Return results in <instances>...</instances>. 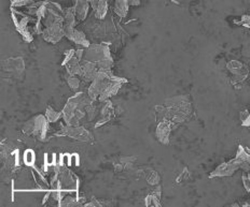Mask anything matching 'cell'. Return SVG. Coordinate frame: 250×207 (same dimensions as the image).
Wrapping results in <instances>:
<instances>
[{
    "label": "cell",
    "instance_id": "6da1fadb",
    "mask_svg": "<svg viewBox=\"0 0 250 207\" xmlns=\"http://www.w3.org/2000/svg\"><path fill=\"white\" fill-rule=\"evenodd\" d=\"M92 98L83 92L77 93L67 101L63 110V118L67 126H78L86 114V108L93 104Z\"/></svg>",
    "mask_w": 250,
    "mask_h": 207
},
{
    "label": "cell",
    "instance_id": "7a4b0ae2",
    "mask_svg": "<svg viewBox=\"0 0 250 207\" xmlns=\"http://www.w3.org/2000/svg\"><path fill=\"white\" fill-rule=\"evenodd\" d=\"M83 60L95 63L100 70H111L114 66L109 47L106 43L91 44L89 47L85 48Z\"/></svg>",
    "mask_w": 250,
    "mask_h": 207
},
{
    "label": "cell",
    "instance_id": "3957f363",
    "mask_svg": "<svg viewBox=\"0 0 250 207\" xmlns=\"http://www.w3.org/2000/svg\"><path fill=\"white\" fill-rule=\"evenodd\" d=\"M11 13H12V19L14 23V26H16L17 30L22 34L23 39L27 42L33 41V31L32 28L35 29L36 32V24H37V18H33V16H31L29 14L25 12L18 11L17 9L11 8Z\"/></svg>",
    "mask_w": 250,
    "mask_h": 207
},
{
    "label": "cell",
    "instance_id": "277c9868",
    "mask_svg": "<svg viewBox=\"0 0 250 207\" xmlns=\"http://www.w3.org/2000/svg\"><path fill=\"white\" fill-rule=\"evenodd\" d=\"M49 130V121L43 116H37L26 122L24 126V133L28 135H35L40 141H45Z\"/></svg>",
    "mask_w": 250,
    "mask_h": 207
},
{
    "label": "cell",
    "instance_id": "5b68a950",
    "mask_svg": "<svg viewBox=\"0 0 250 207\" xmlns=\"http://www.w3.org/2000/svg\"><path fill=\"white\" fill-rule=\"evenodd\" d=\"M41 36L47 42L55 44L62 40V38L65 36V29H64V21L53 23L51 25L43 28Z\"/></svg>",
    "mask_w": 250,
    "mask_h": 207
},
{
    "label": "cell",
    "instance_id": "8992f818",
    "mask_svg": "<svg viewBox=\"0 0 250 207\" xmlns=\"http://www.w3.org/2000/svg\"><path fill=\"white\" fill-rule=\"evenodd\" d=\"M242 165H243V160L239 159L237 157H235L234 159L230 160L229 162L220 164L217 169L210 174V177L213 178V177L232 176L237 170H242Z\"/></svg>",
    "mask_w": 250,
    "mask_h": 207
},
{
    "label": "cell",
    "instance_id": "52a82bcc",
    "mask_svg": "<svg viewBox=\"0 0 250 207\" xmlns=\"http://www.w3.org/2000/svg\"><path fill=\"white\" fill-rule=\"evenodd\" d=\"M57 135L69 136L71 139L82 142H90L92 140L91 133L83 127L79 126H67L65 128H63L60 133H57Z\"/></svg>",
    "mask_w": 250,
    "mask_h": 207
},
{
    "label": "cell",
    "instance_id": "ba28073f",
    "mask_svg": "<svg viewBox=\"0 0 250 207\" xmlns=\"http://www.w3.org/2000/svg\"><path fill=\"white\" fill-rule=\"evenodd\" d=\"M64 29H65V37H67L73 43L85 48L91 45L84 32H82L79 29H77L76 27H64Z\"/></svg>",
    "mask_w": 250,
    "mask_h": 207
},
{
    "label": "cell",
    "instance_id": "9c48e42d",
    "mask_svg": "<svg viewBox=\"0 0 250 207\" xmlns=\"http://www.w3.org/2000/svg\"><path fill=\"white\" fill-rule=\"evenodd\" d=\"M100 69L95 63L91 61L82 60L81 62V71L79 73V76L85 82H93L97 73H99Z\"/></svg>",
    "mask_w": 250,
    "mask_h": 207
},
{
    "label": "cell",
    "instance_id": "30bf717a",
    "mask_svg": "<svg viewBox=\"0 0 250 207\" xmlns=\"http://www.w3.org/2000/svg\"><path fill=\"white\" fill-rule=\"evenodd\" d=\"M174 127L175 125L170 121H167V120L160 121L158 129H156V136H158V140L162 143V144H168L170 131Z\"/></svg>",
    "mask_w": 250,
    "mask_h": 207
},
{
    "label": "cell",
    "instance_id": "8fae6325",
    "mask_svg": "<svg viewBox=\"0 0 250 207\" xmlns=\"http://www.w3.org/2000/svg\"><path fill=\"white\" fill-rule=\"evenodd\" d=\"M91 3L89 0H75V14L78 21H84L90 11Z\"/></svg>",
    "mask_w": 250,
    "mask_h": 207
},
{
    "label": "cell",
    "instance_id": "7c38bea8",
    "mask_svg": "<svg viewBox=\"0 0 250 207\" xmlns=\"http://www.w3.org/2000/svg\"><path fill=\"white\" fill-rule=\"evenodd\" d=\"M227 67L229 69V71L232 72L234 75H248V68L237 60L230 61Z\"/></svg>",
    "mask_w": 250,
    "mask_h": 207
},
{
    "label": "cell",
    "instance_id": "4fadbf2b",
    "mask_svg": "<svg viewBox=\"0 0 250 207\" xmlns=\"http://www.w3.org/2000/svg\"><path fill=\"white\" fill-rule=\"evenodd\" d=\"M91 7L94 10L97 18L104 19L108 12V0H96V2Z\"/></svg>",
    "mask_w": 250,
    "mask_h": 207
},
{
    "label": "cell",
    "instance_id": "5bb4252c",
    "mask_svg": "<svg viewBox=\"0 0 250 207\" xmlns=\"http://www.w3.org/2000/svg\"><path fill=\"white\" fill-rule=\"evenodd\" d=\"M7 71H12L14 73H21L24 70V62L21 58H14L6 60Z\"/></svg>",
    "mask_w": 250,
    "mask_h": 207
},
{
    "label": "cell",
    "instance_id": "9a60e30c",
    "mask_svg": "<svg viewBox=\"0 0 250 207\" xmlns=\"http://www.w3.org/2000/svg\"><path fill=\"white\" fill-rule=\"evenodd\" d=\"M129 8H130L129 0H116L115 12L120 17L124 18L127 15V13H129Z\"/></svg>",
    "mask_w": 250,
    "mask_h": 207
},
{
    "label": "cell",
    "instance_id": "2e32d148",
    "mask_svg": "<svg viewBox=\"0 0 250 207\" xmlns=\"http://www.w3.org/2000/svg\"><path fill=\"white\" fill-rule=\"evenodd\" d=\"M112 116H114V110H112V105H111L110 102L107 101L105 106L102 107V110H101V118H100V120L96 124V127L106 124L107 121H109L111 119Z\"/></svg>",
    "mask_w": 250,
    "mask_h": 207
},
{
    "label": "cell",
    "instance_id": "e0dca14e",
    "mask_svg": "<svg viewBox=\"0 0 250 207\" xmlns=\"http://www.w3.org/2000/svg\"><path fill=\"white\" fill-rule=\"evenodd\" d=\"M236 157L239 158V159H242L243 161L247 162L248 164H250V149L248 148V147L239 146Z\"/></svg>",
    "mask_w": 250,
    "mask_h": 207
},
{
    "label": "cell",
    "instance_id": "ac0fdd59",
    "mask_svg": "<svg viewBox=\"0 0 250 207\" xmlns=\"http://www.w3.org/2000/svg\"><path fill=\"white\" fill-rule=\"evenodd\" d=\"M35 160H36V156H35V152H33V150L27 149L25 152H24L23 161L26 165H29V166L33 165V163H35Z\"/></svg>",
    "mask_w": 250,
    "mask_h": 207
},
{
    "label": "cell",
    "instance_id": "d6986e66",
    "mask_svg": "<svg viewBox=\"0 0 250 207\" xmlns=\"http://www.w3.org/2000/svg\"><path fill=\"white\" fill-rule=\"evenodd\" d=\"M46 117H47V119H48L49 122H55V121H57L58 119H60L61 114L58 112L54 111L51 106H49L47 108Z\"/></svg>",
    "mask_w": 250,
    "mask_h": 207
},
{
    "label": "cell",
    "instance_id": "ffe728a7",
    "mask_svg": "<svg viewBox=\"0 0 250 207\" xmlns=\"http://www.w3.org/2000/svg\"><path fill=\"white\" fill-rule=\"evenodd\" d=\"M33 2V0H11V8L26 9L27 7L31 6Z\"/></svg>",
    "mask_w": 250,
    "mask_h": 207
},
{
    "label": "cell",
    "instance_id": "44dd1931",
    "mask_svg": "<svg viewBox=\"0 0 250 207\" xmlns=\"http://www.w3.org/2000/svg\"><path fill=\"white\" fill-rule=\"evenodd\" d=\"M67 82L71 89H78L80 86V78H78L76 75H70L69 77H68Z\"/></svg>",
    "mask_w": 250,
    "mask_h": 207
},
{
    "label": "cell",
    "instance_id": "7402d4cb",
    "mask_svg": "<svg viewBox=\"0 0 250 207\" xmlns=\"http://www.w3.org/2000/svg\"><path fill=\"white\" fill-rule=\"evenodd\" d=\"M241 120L243 126L250 127V112L244 111L241 113Z\"/></svg>",
    "mask_w": 250,
    "mask_h": 207
},
{
    "label": "cell",
    "instance_id": "603a6c76",
    "mask_svg": "<svg viewBox=\"0 0 250 207\" xmlns=\"http://www.w3.org/2000/svg\"><path fill=\"white\" fill-rule=\"evenodd\" d=\"M235 24L244 27H250V15H243L239 21H235Z\"/></svg>",
    "mask_w": 250,
    "mask_h": 207
},
{
    "label": "cell",
    "instance_id": "cb8c5ba5",
    "mask_svg": "<svg viewBox=\"0 0 250 207\" xmlns=\"http://www.w3.org/2000/svg\"><path fill=\"white\" fill-rule=\"evenodd\" d=\"M159 180H160V177H159L158 173H156V172H152V173L150 174V177L148 178L149 184L156 185V184H159Z\"/></svg>",
    "mask_w": 250,
    "mask_h": 207
},
{
    "label": "cell",
    "instance_id": "d4e9b609",
    "mask_svg": "<svg viewBox=\"0 0 250 207\" xmlns=\"http://www.w3.org/2000/svg\"><path fill=\"white\" fill-rule=\"evenodd\" d=\"M243 184H244L245 189H246L249 192L250 191V179L248 177L247 172H244V173H243Z\"/></svg>",
    "mask_w": 250,
    "mask_h": 207
},
{
    "label": "cell",
    "instance_id": "484cf974",
    "mask_svg": "<svg viewBox=\"0 0 250 207\" xmlns=\"http://www.w3.org/2000/svg\"><path fill=\"white\" fill-rule=\"evenodd\" d=\"M189 176V171L187 169H184L181 175L177 178V182H181L183 179H187V177Z\"/></svg>",
    "mask_w": 250,
    "mask_h": 207
},
{
    "label": "cell",
    "instance_id": "4316f807",
    "mask_svg": "<svg viewBox=\"0 0 250 207\" xmlns=\"http://www.w3.org/2000/svg\"><path fill=\"white\" fill-rule=\"evenodd\" d=\"M129 2H130V6L136 7V6H139V4H140V0H129Z\"/></svg>",
    "mask_w": 250,
    "mask_h": 207
},
{
    "label": "cell",
    "instance_id": "83f0119b",
    "mask_svg": "<svg viewBox=\"0 0 250 207\" xmlns=\"http://www.w3.org/2000/svg\"><path fill=\"white\" fill-rule=\"evenodd\" d=\"M170 1L176 3V4H180L183 2H189V1H191V0H170Z\"/></svg>",
    "mask_w": 250,
    "mask_h": 207
},
{
    "label": "cell",
    "instance_id": "f1b7e54d",
    "mask_svg": "<svg viewBox=\"0 0 250 207\" xmlns=\"http://www.w3.org/2000/svg\"><path fill=\"white\" fill-rule=\"evenodd\" d=\"M90 1V3H91V6H93V4H94L95 2H96V0H89Z\"/></svg>",
    "mask_w": 250,
    "mask_h": 207
}]
</instances>
